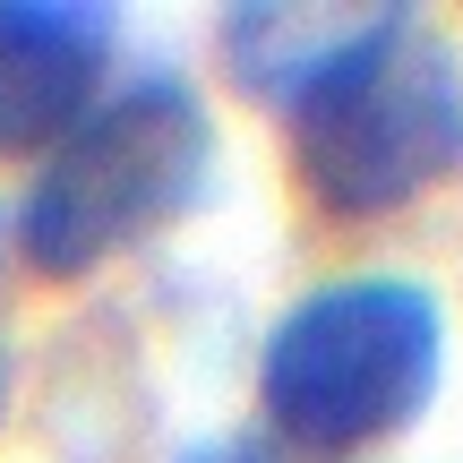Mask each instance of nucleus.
Returning <instances> with one entry per match:
<instances>
[{"instance_id": "obj_2", "label": "nucleus", "mask_w": 463, "mask_h": 463, "mask_svg": "<svg viewBox=\"0 0 463 463\" xmlns=\"http://www.w3.org/2000/svg\"><path fill=\"white\" fill-rule=\"evenodd\" d=\"M215 164V120L189 78H137L103 95L17 198V258L43 283H78L120 249L189 215Z\"/></svg>"}, {"instance_id": "obj_3", "label": "nucleus", "mask_w": 463, "mask_h": 463, "mask_svg": "<svg viewBox=\"0 0 463 463\" xmlns=\"http://www.w3.org/2000/svg\"><path fill=\"white\" fill-rule=\"evenodd\" d=\"M292 172L317 215L378 223L463 172V69L420 17L352 52L326 86L292 103Z\"/></svg>"}, {"instance_id": "obj_1", "label": "nucleus", "mask_w": 463, "mask_h": 463, "mask_svg": "<svg viewBox=\"0 0 463 463\" xmlns=\"http://www.w3.org/2000/svg\"><path fill=\"white\" fill-rule=\"evenodd\" d=\"M447 317L438 292L412 275H344L275 317L258 352V403L266 430L292 455L335 463L403 438L438 395Z\"/></svg>"}, {"instance_id": "obj_5", "label": "nucleus", "mask_w": 463, "mask_h": 463, "mask_svg": "<svg viewBox=\"0 0 463 463\" xmlns=\"http://www.w3.org/2000/svg\"><path fill=\"white\" fill-rule=\"evenodd\" d=\"M412 9H386V0H258V9H223V69L241 95L292 112L309 86H326L352 52H369L378 34H395Z\"/></svg>"}, {"instance_id": "obj_6", "label": "nucleus", "mask_w": 463, "mask_h": 463, "mask_svg": "<svg viewBox=\"0 0 463 463\" xmlns=\"http://www.w3.org/2000/svg\"><path fill=\"white\" fill-rule=\"evenodd\" d=\"M206 463H283V455H266V447H232V455H206Z\"/></svg>"}, {"instance_id": "obj_4", "label": "nucleus", "mask_w": 463, "mask_h": 463, "mask_svg": "<svg viewBox=\"0 0 463 463\" xmlns=\"http://www.w3.org/2000/svg\"><path fill=\"white\" fill-rule=\"evenodd\" d=\"M112 17L78 0H0V164L52 155L103 103Z\"/></svg>"}]
</instances>
